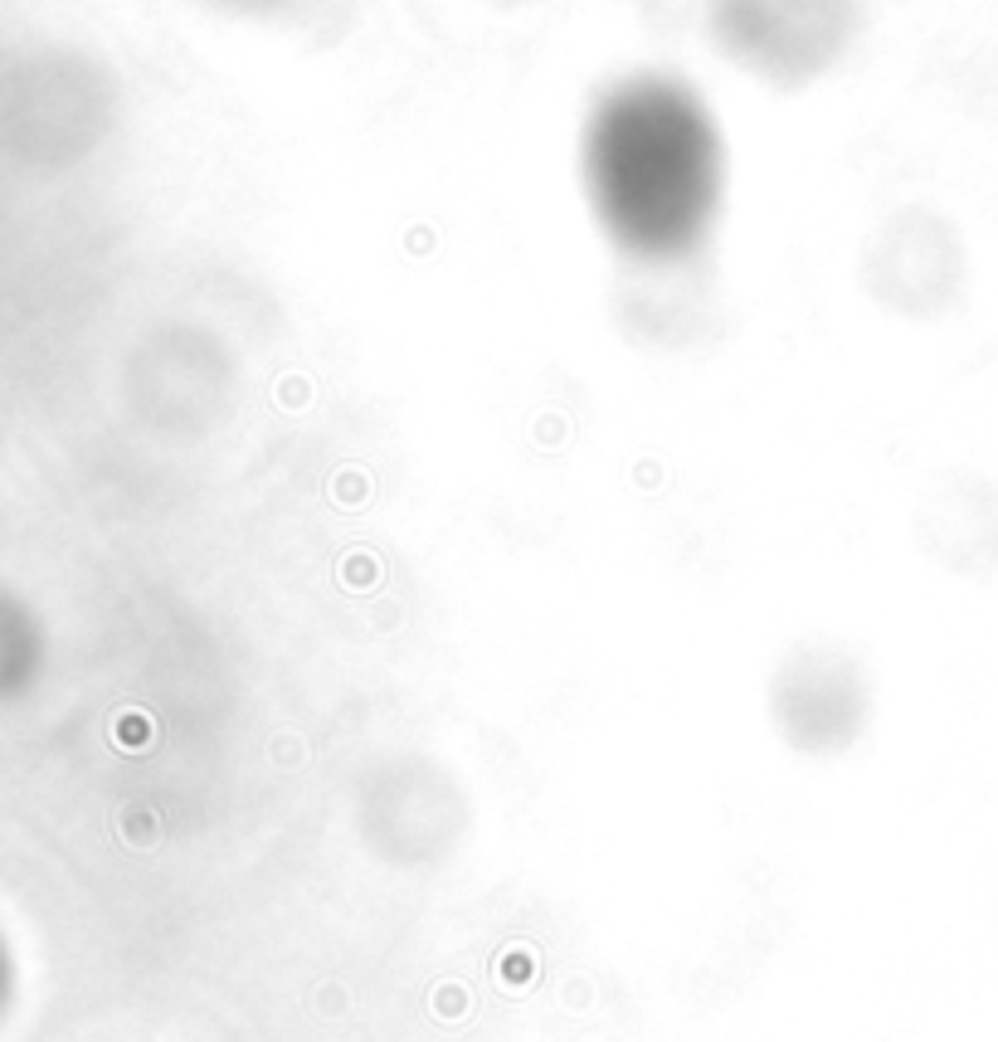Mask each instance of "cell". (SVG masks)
<instances>
[{
  "mask_svg": "<svg viewBox=\"0 0 998 1042\" xmlns=\"http://www.w3.org/2000/svg\"><path fill=\"white\" fill-rule=\"evenodd\" d=\"M351 823L375 862L439 867L463 853L473 833V794L439 755L400 750L356 780Z\"/></svg>",
  "mask_w": 998,
  "mask_h": 1042,
  "instance_id": "obj_2",
  "label": "cell"
},
{
  "mask_svg": "<svg viewBox=\"0 0 998 1042\" xmlns=\"http://www.w3.org/2000/svg\"><path fill=\"white\" fill-rule=\"evenodd\" d=\"M862 0H711L716 49L770 88H804L848 59Z\"/></svg>",
  "mask_w": 998,
  "mask_h": 1042,
  "instance_id": "obj_4",
  "label": "cell"
},
{
  "mask_svg": "<svg viewBox=\"0 0 998 1042\" xmlns=\"http://www.w3.org/2000/svg\"><path fill=\"white\" fill-rule=\"evenodd\" d=\"M765 716L784 750L843 760L872 731L877 687L857 648L838 638H794L765 677Z\"/></svg>",
  "mask_w": 998,
  "mask_h": 1042,
  "instance_id": "obj_3",
  "label": "cell"
},
{
  "mask_svg": "<svg viewBox=\"0 0 998 1042\" xmlns=\"http://www.w3.org/2000/svg\"><path fill=\"white\" fill-rule=\"evenodd\" d=\"M857 288L901 322L940 317L964 288V244L955 224L925 205H901L867 229Z\"/></svg>",
  "mask_w": 998,
  "mask_h": 1042,
  "instance_id": "obj_5",
  "label": "cell"
},
{
  "mask_svg": "<svg viewBox=\"0 0 998 1042\" xmlns=\"http://www.w3.org/2000/svg\"><path fill=\"white\" fill-rule=\"evenodd\" d=\"M916 546L950 575H989L998 565V492L974 473H940L916 497Z\"/></svg>",
  "mask_w": 998,
  "mask_h": 1042,
  "instance_id": "obj_6",
  "label": "cell"
},
{
  "mask_svg": "<svg viewBox=\"0 0 998 1042\" xmlns=\"http://www.w3.org/2000/svg\"><path fill=\"white\" fill-rule=\"evenodd\" d=\"M594 215L643 263H692L721 200V142L702 98L672 78H629L590 127Z\"/></svg>",
  "mask_w": 998,
  "mask_h": 1042,
  "instance_id": "obj_1",
  "label": "cell"
},
{
  "mask_svg": "<svg viewBox=\"0 0 998 1042\" xmlns=\"http://www.w3.org/2000/svg\"><path fill=\"white\" fill-rule=\"evenodd\" d=\"M492 5H526V0H492Z\"/></svg>",
  "mask_w": 998,
  "mask_h": 1042,
  "instance_id": "obj_8",
  "label": "cell"
},
{
  "mask_svg": "<svg viewBox=\"0 0 998 1042\" xmlns=\"http://www.w3.org/2000/svg\"><path fill=\"white\" fill-rule=\"evenodd\" d=\"M210 5H220L229 15H273L283 0H210Z\"/></svg>",
  "mask_w": 998,
  "mask_h": 1042,
  "instance_id": "obj_7",
  "label": "cell"
}]
</instances>
